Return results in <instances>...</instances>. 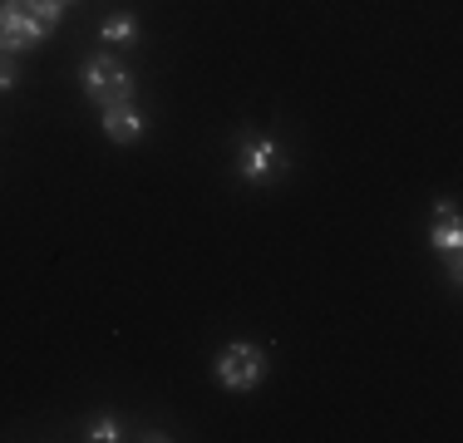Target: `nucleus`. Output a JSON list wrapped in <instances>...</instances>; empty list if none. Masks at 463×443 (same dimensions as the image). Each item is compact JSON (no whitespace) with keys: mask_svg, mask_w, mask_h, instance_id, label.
Segmentation results:
<instances>
[{"mask_svg":"<svg viewBox=\"0 0 463 443\" xmlns=\"http://www.w3.org/2000/svg\"><path fill=\"white\" fill-rule=\"evenodd\" d=\"M60 0H0V54L35 50L40 40L60 25Z\"/></svg>","mask_w":463,"mask_h":443,"instance_id":"1","label":"nucleus"},{"mask_svg":"<svg viewBox=\"0 0 463 443\" xmlns=\"http://www.w3.org/2000/svg\"><path fill=\"white\" fill-rule=\"evenodd\" d=\"M213 374H217V384H222V390L247 394V390H257V384L267 380V350L251 345V340H232V345L217 350Z\"/></svg>","mask_w":463,"mask_h":443,"instance_id":"2","label":"nucleus"},{"mask_svg":"<svg viewBox=\"0 0 463 443\" xmlns=\"http://www.w3.org/2000/svg\"><path fill=\"white\" fill-rule=\"evenodd\" d=\"M80 89L94 99L99 108H109V104H128L134 99V74L118 64V54H109V50H99L84 60V70H80Z\"/></svg>","mask_w":463,"mask_h":443,"instance_id":"3","label":"nucleus"},{"mask_svg":"<svg viewBox=\"0 0 463 443\" xmlns=\"http://www.w3.org/2000/svg\"><path fill=\"white\" fill-rule=\"evenodd\" d=\"M286 173V153L277 138H267V133H247V138L237 143V177L251 187H271L277 177Z\"/></svg>","mask_w":463,"mask_h":443,"instance_id":"4","label":"nucleus"},{"mask_svg":"<svg viewBox=\"0 0 463 443\" xmlns=\"http://www.w3.org/2000/svg\"><path fill=\"white\" fill-rule=\"evenodd\" d=\"M429 247L434 251H463V217H458V203H439L434 217H429Z\"/></svg>","mask_w":463,"mask_h":443,"instance_id":"5","label":"nucleus"},{"mask_svg":"<svg viewBox=\"0 0 463 443\" xmlns=\"http://www.w3.org/2000/svg\"><path fill=\"white\" fill-rule=\"evenodd\" d=\"M104 138L109 143H138L143 138V114L134 108V99H128V104H109L104 108Z\"/></svg>","mask_w":463,"mask_h":443,"instance_id":"6","label":"nucleus"},{"mask_svg":"<svg viewBox=\"0 0 463 443\" xmlns=\"http://www.w3.org/2000/svg\"><path fill=\"white\" fill-rule=\"evenodd\" d=\"M99 40H109V44H118V50H128V44H138V20L128 15V10H118V15H109V20H104Z\"/></svg>","mask_w":463,"mask_h":443,"instance_id":"7","label":"nucleus"},{"mask_svg":"<svg viewBox=\"0 0 463 443\" xmlns=\"http://www.w3.org/2000/svg\"><path fill=\"white\" fill-rule=\"evenodd\" d=\"M84 438H94V443H118V438H124V429H118V419H114V414H99Z\"/></svg>","mask_w":463,"mask_h":443,"instance_id":"8","label":"nucleus"},{"mask_svg":"<svg viewBox=\"0 0 463 443\" xmlns=\"http://www.w3.org/2000/svg\"><path fill=\"white\" fill-rule=\"evenodd\" d=\"M15 84H20V70H15V60H10V54H0V94H10Z\"/></svg>","mask_w":463,"mask_h":443,"instance_id":"9","label":"nucleus"},{"mask_svg":"<svg viewBox=\"0 0 463 443\" xmlns=\"http://www.w3.org/2000/svg\"><path fill=\"white\" fill-rule=\"evenodd\" d=\"M60 5H70V0H60Z\"/></svg>","mask_w":463,"mask_h":443,"instance_id":"10","label":"nucleus"}]
</instances>
